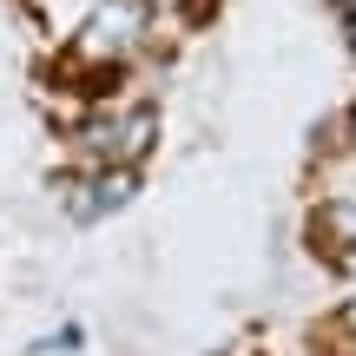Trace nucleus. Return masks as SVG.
<instances>
[{
	"mask_svg": "<svg viewBox=\"0 0 356 356\" xmlns=\"http://www.w3.org/2000/svg\"><path fill=\"white\" fill-rule=\"evenodd\" d=\"M310 238H317V251H330V257L350 251V244H356V191H350V198H317Z\"/></svg>",
	"mask_w": 356,
	"mask_h": 356,
	"instance_id": "2",
	"label": "nucleus"
},
{
	"mask_svg": "<svg viewBox=\"0 0 356 356\" xmlns=\"http://www.w3.org/2000/svg\"><path fill=\"white\" fill-rule=\"evenodd\" d=\"M337 20H343V33H350V53H356V0H337Z\"/></svg>",
	"mask_w": 356,
	"mask_h": 356,
	"instance_id": "4",
	"label": "nucleus"
},
{
	"mask_svg": "<svg viewBox=\"0 0 356 356\" xmlns=\"http://www.w3.org/2000/svg\"><path fill=\"white\" fill-rule=\"evenodd\" d=\"M337 152H350V159H356V106L337 119Z\"/></svg>",
	"mask_w": 356,
	"mask_h": 356,
	"instance_id": "3",
	"label": "nucleus"
},
{
	"mask_svg": "<svg viewBox=\"0 0 356 356\" xmlns=\"http://www.w3.org/2000/svg\"><path fill=\"white\" fill-rule=\"evenodd\" d=\"M152 33H159V26H152V13H145L139 0H99V7L86 13V26L73 33V47H66V53L86 60V66H106V73H126Z\"/></svg>",
	"mask_w": 356,
	"mask_h": 356,
	"instance_id": "1",
	"label": "nucleus"
}]
</instances>
